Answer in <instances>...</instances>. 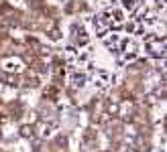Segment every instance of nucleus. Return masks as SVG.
I'll list each match as a JSON object with an SVG mask.
<instances>
[{
	"mask_svg": "<svg viewBox=\"0 0 167 152\" xmlns=\"http://www.w3.org/2000/svg\"><path fill=\"white\" fill-rule=\"evenodd\" d=\"M31 132H33V130L27 128V126H25V128H21V134H23V136H31Z\"/></svg>",
	"mask_w": 167,
	"mask_h": 152,
	"instance_id": "1",
	"label": "nucleus"
}]
</instances>
